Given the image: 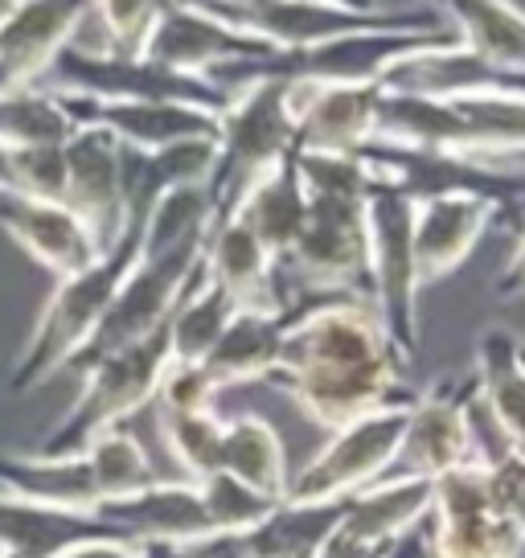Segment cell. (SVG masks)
Wrapping results in <instances>:
<instances>
[{"label":"cell","instance_id":"obj_1","mask_svg":"<svg viewBox=\"0 0 525 558\" xmlns=\"http://www.w3.org/2000/svg\"><path fill=\"white\" fill-rule=\"evenodd\" d=\"M406 362L369 300H313L288 316L280 369L262 386L283 390L304 418L337 436L419 402V390L406 386Z\"/></svg>","mask_w":525,"mask_h":558},{"label":"cell","instance_id":"obj_2","mask_svg":"<svg viewBox=\"0 0 525 558\" xmlns=\"http://www.w3.org/2000/svg\"><path fill=\"white\" fill-rule=\"evenodd\" d=\"M369 148H415L485 165L525 160V99H415L382 90Z\"/></svg>","mask_w":525,"mask_h":558},{"label":"cell","instance_id":"obj_3","mask_svg":"<svg viewBox=\"0 0 525 558\" xmlns=\"http://www.w3.org/2000/svg\"><path fill=\"white\" fill-rule=\"evenodd\" d=\"M141 239H144V227L132 222L127 234H123V243L107 259L87 267L83 276L53 283V296L46 300V308H41L34 332H29V341L21 349L17 366L9 374V390L13 395H29L41 383H50L58 369H66L87 349L95 329L103 325L107 308L115 304L120 288L136 271V263H141Z\"/></svg>","mask_w":525,"mask_h":558},{"label":"cell","instance_id":"obj_4","mask_svg":"<svg viewBox=\"0 0 525 558\" xmlns=\"http://www.w3.org/2000/svg\"><path fill=\"white\" fill-rule=\"evenodd\" d=\"M213 17L259 37L280 53L333 46L366 34H431L452 21L443 9H378V4H325V0H246V4H206Z\"/></svg>","mask_w":525,"mask_h":558},{"label":"cell","instance_id":"obj_5","mask_svg":"<svg viewBox=\"0 0 525 558\" xmlns=\"http://www.w3.org/2000/svg\"><path fill=\"white\" fill-rule=\"evenodd\" d=\"M288 90L292 83L280 78H259L243 87L230 99L227 116L218 120V173L210 181V209L213 222H227L239 209L251 185H259L262 177L276 165L296 153V123H292V107H288Z\"/></svg>","mask_w":525,"mask_h":558},{"label":"cell","instance_id":"obj_6","mask_svg":"<svg viewBox=\"0 0 525 558\" xmlns=\"http://www.w3.org/2000/svg\"><path fill=\"white\" fill-rule=\"evenodd\" d=\"M169 362H173V353H169V325H164L157 337L141 341L136 349H123L115 357L90 366L83 374V390L74 399L71 415L37 444L34 456H46V460L83 456L99 436L115 432L123 418L157 402V386Z\"/></svg>","mask_w":525,"mask_h":558},{"label":"cell","instance_id":"obj_7","mask_svg":"<svg viewBox=\"0 0 525 558\" xmlns=\"http://www.w3.org/2000/svg\"><path fill=\"white\" fill-rule=\"evenodd\" d=\"M296 283L313 300H369V246L366 202L308 197V222L296 246L280 263V288ZM288 300V296H283Z\"/></svg>","mask_w":525,"mask_h":558},{"label":"cell","instance_id":"obj_8","mask_svg":"<svg viewBox=\"0 0 525 558\" xmlns=\"http://www.w3.org/2000/svg\"><path fill=\"white\" fill-rule=\"evenodd\" d=\"M202 267H206V243L173 246V251L152 255V259L141 255L136 271L120 288L115 304L107 308L103 325L95 329L87 349L66 369L87 374L90 366H99V362L115 357L123 349H136L141 341L157 337L169 325V316L181 304V296L193 288V279L202 276Z\"/></svg>","mask_w":525,"mask_h":558},{"label":"cell","instance_id":"obj_9","mask_svg":"<svg viewBox=\"0 0 525 558\" xmlns=\"http://www.w3.org/2000/svg\"><path fill=\"white\" fill-rule=\"evenodd\" d=\"M369 296L390 341L415 362L419 353V267H415V206L403 193L374 190L366 197Z\"/></svg>","mask_w":525,"mask_h":558},{"label":"cell","instance_id":"obj_10","mask_svg":"<svg viewBox=\"0 0 525 558\" xmlns=\"http://www.w3.org/2000/svg\"><path fill=\"white\" fill-rule=\"evenodd\" d=\"M37 90L50 95H83V99H103V104H176L193 111L227 116L230 95L210 87L206 78L173 74L152 62H120V58H83L74 50H62L50 74Z\"/></svg>","mask_w":525,"mask_h":558},{"label":"cell","instance_id":"obj_11","mask_svg":"<svg viewBox=\"0 0 525 558\" xmlns=\"http://www.w3.org/2000/svg\"><path fill=\"white\" fill-rule=\"evenodd\" d=\"M431 558H522L525 542L492 501L489 469L473 460L436 481L427 513Z\"/></svg>","mask_w":525,"mask_h":558},{"label":"cell","instance_id":"obj_12","mask_svg":"<svg viewBox=\"0 0 525 558\" xmlns=\"http://www.w3.org/2000/svg\"><path fill=\"white\" fill-rule=\"evenodd\" d=\"M403 427L406 411H386V415L362 418L329 436L320 456H313L292 476L288 501L292 506H341L357 493H366L369 485H378L399 456Z\"/></svg>","mask_w":525,"mask_h":558},{"label":"cell","instance_id":"obj_13","mask_svg":"<svg viewBox=\"0 0 525 558\" xmlns=\"http://www.w3.org/2000/svg\"><path fill=\"white\" fill-rule=\"evenodd\" d=\"M476 399V374L468 383H439L436 390L419 395V402L406 411V427L399 439V456L382 481H427L464 469L480 460L473 439L468 407Z\"/></svg>","mask_w":525,"mask_h":558},{"label":"cell","instance_id":"obj_14","mask_svg":"<svg viewBox=\"0 0 525 558\" xmlns=\"http://www.w3.org/2000/svg\"><path fill=\"white\" fill-rule=\"evenodd\" d=\"M62 153H66V209L87 227L99 259H107L127 234L123 144L103 128H74Z\"/></svg>","mask_w":525,"mask_h":558},{"label":"cell","instance_id":"obj_15","mask_svg":"<svg viewBox=\"0 0 525 558\" xmlns=\"http://www.w3.org/2000/svg\"><path fill=\"white\" fill-rule=\"evenodd\" d=\"M436 485L427 481H378L345 501L333 538L320 558H390L431 513Z\"/></svg>","mask_w":525,"mask_h":558},{"label":"cell","instance_id":"obj_16","mask_svg":"<svg viewBox=\"0 0 525 558\" xmlns=\"http://www.w3.org/2000/svg\"><path fill=\"white\" fill-rule=\"evenodd\" d=\"M378 83H292L288 107L296 123V153H366L378 128Z\"/></svg>","mask_w":525,"mask_h":558},{"label":"cell","instance_id":"obj_17","mask_svg":"<svg viewBox=\"0 0 525 558\" xmlns=\"http://www.w3.org/2000/svg\"><path fill=\"white\" fill-rule=\"evenodd\" d=\"M271 53L280 50L218 21L206 4H160L157 34L148 41L144 62L173 70V74H190V78H206L213 66L255 62V58H271Z\"/></svg>","mask_w":525,"mask_h":558},{"label":"cell","instance_id":"obj_18","mask_svg":"<svg viewBox=\"0 0 525 558\" xmlns=\"http://www.w3.org/2000/svg\"><path fill=\"white\" fill-rule=\"evenodd\" d=\"M378 87L415 99H525V78L489 66L464 41L394 58L378 74Z\"/></svg>","mask_w":525,"mask_h":558},{"label":"cell","instance_id":"obj_19","mask_svg":"<svg viewBox=\"0 0 525 558\" xmlns=\"http://www.w3.org/2000/svg\"><path fill=\"white\" fill-rule=\"evenodd\" d=\"M87 17L78 0H25L0 25V95L37 90Z\"/></svg>","mask_w":525,"mask_h":558},{"label":"cell","instance_id":"obj_20","mask_svg":"<svg viewBox=\"0 0 525 558\" xmlns=\"http://www.w3.org/2000/svg\"><path fill=\"white\" fill-rule=\"evenodd\" d=\"M95 518L107 522L127 542L157 546V550H169V555L213 538L202 493H197L193 481H181V476H173V481L164 476V481H157V485L136 493V497H127V501H107V506L95 509Z\"/></svg>","mask_w":525,"mask_h":558},{"label":"cell","instance_id":"obj_21","mask_svg":"<svg viewBox=\"0 0 525 558\" xmlns=\"http://www.w3.org/2000/svg\"><path fill=\"white\" fill-rule=\"evenodd\" d=\"M341 513H345V501L341 506H292V501H283L251 530L206 538L169 558H320Z\"/></svg>","mask_w":525,"mask_h":558},{"label":"cell","instance_id":"obj_22","mask_svg":"<svg viewBox=\"0 0 525 558\" xmlns=\"http://www.w3.org/2000/svg\"><path fill=\"white\" fill-rule=\"evenodd\" d=\"M53 99L74 120V128H103L120 144L148 153V157L169 144H181V140L218 136V120H222L210 111H193V107L176 104H103V99H83V95H53Z\"/></svg>","mask_w":525,"mask_h":558},{"label":"cell","instance_id":"obj_23","mask_svg":"<svg viewBox=\"0 0 525 558\" xmlns=\"http://www.w3.org/2000/svg\"><path fill=\"white\" fill-rule=\"evenodd\" d=\"M415 206V267H419V288H431L448 279L476 251L497 222L501 206L489 197H423Z\"/></svg>","mask_w":525,"mask_h":558},{"label":"cell","instance_id":"obj_24","mask_svg":"<svg viewBox=\"0 0 525 558\" xmlns=\"http://www.w3.org/2000/svg\"><path fill=\"white\" fill-rule=\"evenodd\" d=\"M0 230L29 259L41 263L53 279L83 276L87 267L99 263V251L90 243L87 227L66 206H53V202H34V197H17V193H0Z\"/></svg>","mask_w":525,"mask_h":558},{"label":"cell","instance_id":"obj_25","mask_svg":"<svg viewBox=\"0 0 525 558\" xmlns=\"http://www.w3.org/2000/svg\"><path fill=\"white\" fill-rule=\"evenodd\" d=\"M206 276L227 292L239 313L283 316L288 300L280 288V263L259 246V239L243 222H218L206 234Z\"/></svg>","mask_w":525,"mask_h":558},{"label":"cell","instance_id":"obj_26","mask_svg":"<svg viewBox=\"0 0 525 558\" xmlns=\"http://www.w3.org/2000/svg\"><path fill=\"white\" fill-rule=\"evenodd\" d=\"M103 538H123V534H115L95 513H66V509L0 497V558H62L83 542Z\"/></svg>","mask_w":525,"mask_h":558},{"label":"cell","instance_id":"obj_27","mask_svg":"<svg viewBox=\"0 0 525 558\" xmlns=\"http://www.w3.org/2000/svg\"><path fill=\"white\" fill-rule=\"evenodd\" d=\"M0 497H17V501L46 509H66V513H95L103 506L87 456H66V460L0 456Z\"/></svg>","mask_w":525,"mask_h":558},{"label":"cell","instance_id":"obj_28","mask_svg":"<svg viewBox=\"0 0 525 558\" xmlns=\"http://www.w3.org/2000/svg\"><path fill=\"white\" fill-rule=\"evenodd\" d=\"M230 218L243 222L276 263L288 259V251L296 246L300 230H304V222H308V193H304V185H300L296 153L283 160V165H276L259 185H251Z\"/></svg>","mask_w":525,"mask_h":558},{"label":"cell","instance_id":"obj_29","mask_svg":"<svg viewBox=\"0 0 525 558\" xmlns=\"http://www.w3.org/2000/svg\"><path fill=\"white\" fill-rule=\"evenodd\" d=\"M283 316H259V313H234L222 341L202 362L218 390H239V386H262L280 369L283 353Z\"/></svg>","mask_w":525,"mask_h":558},{"label":"cell","instance_id":"obj_30","mask_svg":"<svg viewBox=\"0 0 525 558\" xmlns=\"http://www.w3.org/2000/svg\"><path fill=\"white\" fill-rule=\"evenodd\" d=\"M234 476L255 497L283 506L288 488H292V472H288V456H283V436L262 415H230L222 427V469Z\"/></svg>","mask_w":525,"mask_h":558},{"label":"cell","instance_id":"obj_31","mask_svg":"<svg viewBox=\"0 0 525 558\" xmlns=\"http://www.w3.org/2000/svg\"><path fill=\"white\" fill-rule=\"evenodd\" d=\"M517 341L505 329H489L476 345V402L492 418V427L525 452V366Z\"/></svg>","mask_w":525,"mask_h":558},{"label":"cell","instance_id":"obj_32","mask_svg":"<svg viewBox=\"0 0 525 558\" xmlns=\"http://www.w3.org/2000/svg\"><path fill=\"white\" fill-rule=\"evenodd\" d=\"M460 41L480 53L489 66L525 78V13L522 4H497V0H452L443 4Z\"/></svg>","mask_w":525,"mask_h":558},{"label":"cell","instance_id":"obj_33","mask_svg":"<svg viewBox=\"0 0 525 558\" xmlns=\"http://www.w3.org/2000/svg\"><path fill=\"white\" fill-rule=\"evenodd\" d=\"M234 313L239 308L230 304L227 292L202 267V276L193 279V288L181 296V304L169 316V353H173V362L202 366L213 353V345L222 341V332L234 320Z\"/></svg>","mask_w":525,"mask_h":558},{"label":"cell","instance_id":"obj_34","mask_svg":"<svg viewBox=\"0 0 525 558\" xmlns=\"http://www.w3.org/2000/svg\"><path fill=\"white\" fill-rule=\"evenodd\" d=\"M74 136V120L46 90L0 95V148H62Z\"/></svg>","mask_w":525,"mask_h":558},{"label":"cell","instance_id":"obj_35","mask_svg":"<svg viewBox=\"0 0 525 558\" xmlns=\"http://www.w3.org/2000/svg\"><path fill=\"white\" fill-rule=\"evenodd\" d=\"M83 456H87L90 476H95V488H99V501L103 506L107 501H127V497H136V493L152 488L157 481H164L152 469V460L141 448V439L127 436L123 427L99 436Z\"/></svg>","mask_w":525,"mask_h":558},{"label":"cell","instance_id":"obj_36","mask_svg":"<svg viewBox=\"0 0 525 558\" xmlns=\"http://www.w3.org/2000/svg\"><path fill=\"white\" fill-rule=\"evenodd\" d=\"M468 418H473L476 456H480L485 469H489L492 501H497V509L505 513L509 525H513L525 542V452H517V448L492 427V418L480 411L476 399H473V407H468Z\"/></svg>","mask_w":525,"mask_h":558},{"label":"cell","instance_id":"obj_37","mask_svg":"<svg viewBox=\"0 0 525 558\" xmlns=\"http://www.w3.org/2000/svg\"><path fill=\"white\" fill-rule=\"evenodd\" d=\"M222 427L227 415H160L157 411V432L164 439V448L173 456V464L181 469V481H206L222 469Z\"/></svg>","mask_w":525,"mask_h":558},{"label":"cell","instance_id":"obj_38","mask_svg":"<svg viewBox=\"0 0 525 558\" xmlns=\"http://www.w3.org/2000/svg\"><path fill=\"white\" fill-rule=\"evenodd\" d=\"M213 222L210 209V193L206 190H173L157 202V209L148 214L144 222V239H141V255L152 259V255H164L173 246L185 243H206Z\"/></svg>","mask_w":525,"mask_h":558},{"label":"cell","instance_id":"obj_39","mask_svg":"<svg viewBox=\"0 0 525 558\" xmlns=\"http://www.w3.org/2000/svg\"><path fill=\"white\" fill-rule=\"evenodd\" d=\"M296 173L308 197H337V202H366L378 190L374 165L366 153L357 157H329V153H296Z\"/></svg>","mask_w":525,"mask_h":558},{"label":"cell","instance_id":"obj_40","mask_svg":"<svg viewBox=\"0 0 525 558\" xmlns=\"http://www.w3.org/2000/svg\"><path fill=\"white\" fill-rule=\"evenodd\" d=\"M218 160H222V148H218V136H197V140H181V144H169L148 157V169L157 177L160 193L173 190H210L213 173H218Z\"/></svg>","mask_w":525,"mask_h":558},{"label":"cell","instance_id":"obj_41","mask_svg":"<svg viewBox=\"0 0 525 558\" xmlns=\"http://www.w3.org/2000/svg\"><path fill=\"white\" fill-rule=\"evenodd\" d=\"M197 493H202L206 518H210V525H213V538L251 530V525L262 522V518L276 509L271 501H262L251 488L239 485L234 476H227V472H213L206 481H197Z\"/></svg>","mask_w":525,"mask_h":558},{"label":"cell","instance_id":"obj_42","mask_svg":"<svg viewBox=\"0 0 525 558\" xmlns=\"http://www.w3.org/2000/svg\"><path fill=\"white\" fill-rule=\"evenodd\" d=\"M66 148V144H62ZM62 148H25L9 153V193L66 206V153Z\"/></svg>","mask_w":525,"mask_h":558},{"label":"cell","instance_id":"obj_43","mask_svg":"<svg viewBox=\"0 0 525 558\" xmlns=\"http://www.w3.org/2000/svg\"><path fill=\"white\" fill-rule=\"evenodd\" d=\"M218 399H222V390L210 383L206 369L169 362L152 407H157L160 415H210V411H218Z\"/></svg>","mask_w":525,"mask_h":558},{"label":"cell","instance_id":"obj_44","mask_svg":"<svg viewBox=\"0 0 525 558\" xmlns=\"http://www.w3.org/2000/svg\"><path fill=\"white\" fill-rule=\"evenodd\" d=\"M62 558H164V550H157V546H141V542L103 538V542H83V546L66 550Z\"/></svg>","mask_w":525,"mask_h":558},{"label":"cell","instance_id":"obj_45","mask_svg":"<svg viewBox=\"0 0 525 558\" xmlns=\"http://www.w3.org/2000/svg\"><path fill=\"white\" fill-rule=\"evenodd\" d=\"M522 296H525V234L517 239L513 255H509L501 276H497V300H522Z\"/></svg>","mask_w":525,"mask_h":558},{"label":"cell","instance_id":"obj_46","mask_svg":"<svg viewBox=\"0 0 525 558\" xmlns=\"http://www.w3.org/2000/svg\"><path fill=\"white\" fill-rule=\"evenodd\" d=\"M0 193H9V148H0Z\"/></svg>","mask_w":525,"mask_h":558},{"label":"cell","instance_id":"obj_47","mask_svg":"<svg viewBox=\"0 0 525 558\" xmlns=\"http://www.w3.org/2000/svg\"><path fill=\"white\" fill-rule=\"evenodd\" d=\"M13 9H17V4H9V0H0V25H4V21L13 17Z\"/></svg>","mask_w":525,"mask_h":558},{"label":"cell","instance_id":"obj_48","mask_svg":"<svg viewBox=\"0 0 525 558\" xmlns=\"http://www.w3.org/2000/svg\"><path fill=\"white\" fill-rule=\"evenodd\" d=\"M517 357H522V366H525V341H517Z\"/></svg>","mask_w":525,"mask_h":558},{"label":"cell","instance_id":"obj_49","mask_svg":"<svg viewBox=\"0 0 525 558\" xmlns=\"http://www.w3.org/2000/svg\"><path fill=\"white\" fill-rule=\"evenodd\" d=\"M164 558H169V555H164Z\"/></svg>","mask_w":525,"mask_h":558},{"label":"cell","instance_id":"obj_50","mask_svg":"<svg viewBox=\"0 0 525 558\" xmlns=\"http://www.w3.org/2000/svg\"><path fill=\"white\" fill-rule=\"evenodd\" d=\"M522 558H525V555H522Z\"/></svg>","mask_w":525,"mask_h":558}]
</instances>
